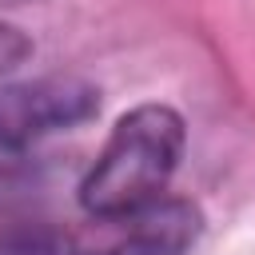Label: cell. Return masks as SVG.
<instances>
[{"label": "cell", "mask_w": 255, "mask_h": 255, "mask_svg": "<svg viewBox=\"0 0 255 255\" xmlns=\"http://www.w3.org/2000/svg\"><path fill=\"white\" fill-rule=\"evenodd\" d=\"M183 143L187 128L175 108L139 104L124 112L80 183V207L92 219H112L159 199L179 167Z\"/></svg>", "instance_id": "cell-1"}, {"label": "cell", "mask_w": 255, "mask_h": 255, "mask_svg": "<svg viewBox=\"0 0 255 255\" xmlns=\"http://www.w3.org/2000/svg\"><path fill=\"white\" fill-rule=\"evenodd\" d=\"M100 112V88L84 76H36L0 88V151L72 131Z\"/></svg>", "instance_id": "cell-2"}, {"label": "cell", "mask_w": 255, "mask_h": 255, "mask_svg": "<svg viewBox=\"0 0 255 255\" xmlns=\"http://www.w3.org/2000/svg\"><path fill=\"white\" fill-rule=\"evenodd\" d=\"M203 231V211L191 199L159 195L128 215L92 219L72 255H187Z\"/></svg>", "instance_id": "cell-3"}, {"label": "cell", "mask_w": 255, "mask_h": 255, "mask_svg": "<svg viewBox=\"0 0 255 255\" xmlns=\"http://www.w3.org/2000/svg\"><path fill=\"white\" fill-rule=\"evenodd\" d=\"M32 52H36V44L28 40V32H20L16 24H4L0 20V76H8L20 64H28Z\"/></svg>", "instance_id": "cell-4"}]
</instances>
